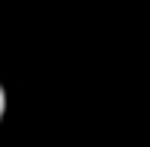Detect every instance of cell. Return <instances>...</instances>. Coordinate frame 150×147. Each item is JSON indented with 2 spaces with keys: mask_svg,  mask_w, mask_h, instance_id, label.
<instances>
[{
  "mask_svg": "<svg viewBox=\"0 0 150 147\" xmlns=\"http://www.w3.org/2000/svg\"><path fill=\"white\" fill-rule=\"evenodd\" d=\"M3 115H6V87L0 83V121H3Z\"/></svg>",
  "mask_w": 150,
  "mask_h": 147,
  "instance_id": "1",
  "label": "cell"
}]
</instances>
